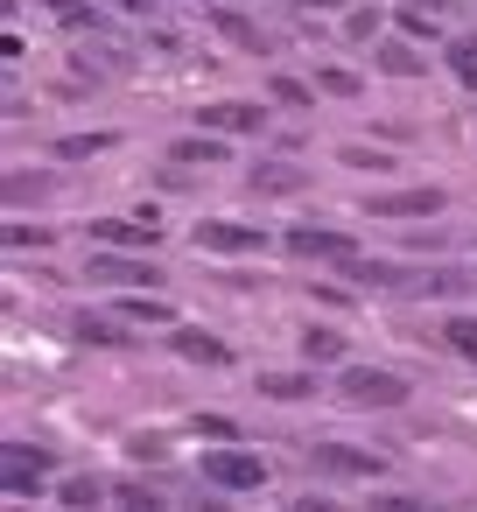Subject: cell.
Masks as SVG:
<instances>
[{"mask_svg":"<svg viewBox=\"0 0 477 512\" xmlns=\"http://www.w3.org/2000/svg\"><path fill=\"white\" fill-rule=\"evenodd\" d=\"M337 400L344 407H407L414 400V379L393 372V365H337Z\"/></svg>","mask_w":477,"mask_h":512,"instance_id":"6da1fadb","label":"cell"},{"mask_svg":"<svg viewBox=\"0 0 477 512\" xmlns=\"http://www.w3.org/2000/svg\"><path fill=\"white\" fill-rule=\"evenodd\" d=\"M449 204L442 183H400V190H365V218H386V225H435Z\"/></svg>","mask_w":477,"mask_h":512,"instance_id":"7a4b0ae2","label":"cell"},{"mask_svg":"<svg viewBox=\"0 0 477 512\" xmlns=\"http://www.w3.org/2000/svg\"><path fill=\"white\" fill-rule=\"evenodd\" d=\"M85 288H120V295H155L162 288V260H141V253H85Z\"/></svg>","mask_w":477,"mask_h":512,"instance_id":"3957f363","label":"cell"},{"mask_svg":"<svg viewBox=\"0 0 477 512\" xmlns=\"http://www.w3.org/2000/svg\"><path fill=\"white\" fill-rule=\"evenodd\" d=\"M50 477H57V449H43V442H8L0 449V491L15 505H29L36 491H57Z\"/></svg>","mask_w":477,"mask_h":512,"instance_id":"277c9868","label":"cell"},{"mask_svg":"<svg viewBox=\"0 0 477 512\" xmlns=\"http://www.w3.org/2000/svg\"><path fill=\"white\" fill-rule=\"evenodd\" d=\"M309 477H323V484H379L386 456L358 449V442H309Z\"/></svg>","mask_w":477,"mask_h":512,"instance_id":"5b68a950","label":"cell"},{"mask_svg":"<svg viewBox=\"0 0 477 512\" xmlns=\"http://www.w3.org/2000/svg\"><path fill=\"white\" fill-rule=\"evenodd\" d=\"M197 484H211V491H225V498L260 491V484H267V456H260V449H204V456H197Z\"/></svg>","mask_w":477,"mask_h":512,"instance_id":"8992f818","label":"cell"},{"mask_svg":"<svg viewBox=\"0 0 477 512\" xmlns=\"http://www.w3.org/2000/svg\"><path fill=\"white\" fill-rule=\"evenodd\" d=\"M281 253H288V260H316V267H344V260H358L365 246H358L344 225H288V232H281Z\"/></svg>","mask_w":477,"mask_h":512,"instance_id":"52a82bcc","label":"cell"},{"mask_svg":"<svg viewBox=\"0 0 477 512\" xmlns=\"http://www.w3.org/2000/svg\"><path fill=\"white\" fill-rule=\"evenodd\" d=\"M190 246H197V253H218V260H253V253H267L274 239H267V225H239V218H197Z\"/></svg>","mask_w":477,"mask_h":512,"instance_id":"ba28073f","label":"cell"},{"mask_svg":"<svg viewBox=\"0 0 477 512\" xmlns=\"http://www.w3.org/2000/svg\"><path fill=\"white\" fill-rule=\"evenodd\" d=\"M197 134L253 141V134H267V99H211V106H197Z\"/></svg>","mask_w":477,"mask_h":512,"instance_id":"9c48e42d","label":"cell"},{"mask_svg":"<svg viewBox=\"0 0 477 512\" xmlns=\"http://www.w3.org/2000/svg\"><path fill=\"white\" fill-rule=\"evenodd\" d=\"M246 190H253L260 204H274V197H309V190H316V169H302V162H288V155H260V162L246 169Z\"/></svg>","mask_w":477,"mask_h":512,"instance_id":"30bf717a","label":"cell"},{"mask_svg":"<svg viewBox=\"0 0 477 512\" xmlns=\"http://www.w3.org/2000/svg\"><path fill=\"white\" fill-rule=\"evenodd\" d=\"M393 295H414V302H470L477 295V267H407V281Z\"/></svg>","mask_w":477,"mask_h":512,"instance_id":"8fae6325","label":"cell"},{"mask_svg":"<svg viewBox=\"0 0 477 512\" xmlns=\"http://www.w3.org/2000/svg\"><path fill=\"white\" fill-rule=\"evenodd\" d=\"M169 358H183V365H197V372H232V365H239V351H232L218 330H197V323H176V330H169Z\"/></svg>","mask_w":477,"mask_h":512,"instance_id":"7c38bea8","label":"cell"},{"mask_svg":"<svg viewBox=\"0 0 477 512\" xmlns=\"http://www.w3.org/2000/svg\"><path fill=\"white\" fill-rule=\"evenodd\" d=\"M92 239L106 246V253H148V246H162V218L141 204L134 218H92Z\"/></svg>","mask_w":477,"mask_h":512,"instance_id":"4fadbf2b","label":"cell"},{"mask_svg":"<svg viewBox=\"0 0 477 512\" xmlns=\"http://www.w3.org/2000/svg\"><path fill=\"white\" fill-rule=\"evenodd\" d=\"M211 29H218V36H225L239 57H274V36H267V29H260L246 8H211Z\"/></svg>","mask_w":477,"mask_h":512,"instance_id":"5bb4252c","label":"cell"},{"mask_svg":"<svg viewBox=\"0 0 477 512\" xmlns=\"http://www.w3.org/2000/svg\"><path fill=\"white\" fill-rule=\"evenodd\" d=\"M295 344H302V365H351V344L337 323H302Z\"/></svg>","mask_w":477,"mask_h":512,"instance_id":"9a60e30c","label":"cell"},{"mask_svg":"<svg viewBox=\"0 0 477 512\" xmlns=\"http://www.w3.org/2000/svg\"><path fill=\"white\" fill-rule=\"evenodd\" d=\"M253 393L260 400H281V407L316 400V365H302V372H253Z\"/></svg>","mask_w":477,"mask_h":512,"instance_id":"2e32d148","label":"cell"},{"mask_svg":"<svg viewBox=\"0 0 477 512\" xmlns=\"http://www.w3.org/2000/svg\"><path fill=\"white\" fill-rule=\"evenodd\" d=\"M372 71H379V78H421V71H428V57H421V43L386 36V43L372 50Z\"/></svg>","mask_w":477,"mask_h":512,"instance_id":"e0dca14e","label":"cell"},{"mask_svg":"<svg viewBox=\"0 0 477 512\" xmlns=\"http://www.w3.org/2000/svg\"><path fill=\"white\" fill-rule=\"evenodd\" d=\"M169 162H176V169H225L232 148H225L218 134H183V141H169Z\"/></svg>","mask_w":477,"mask_h":512,"instance_id":"ac0fdd59","label":"cell"},{"mask_svg":"<svg viewBox=\"0 0 477 512\" xmlns=\"http://www.w3.org/2000/svg\"><path fill=\"white\" fill-rule=\"evenodd\" d=\"M386 29H393V15H386V8H372V0L344 8V43H358V50H379V43H386Z\"/></svg>","mask_w":477,"mask_h":512,"instance_id":"d6986e66","label":"cell"},{"mask_svg":"<svg viewBox=\"0 0 477 512\" xmlns=\"http://www.w3.org/2000/svg\"><path fill=\"white\" fill-rule=\"evenodd\" d=\"M43 8H50V15H57L71 36H92V43H99V36H113L106 8H92V0H43Z\"/></svg>","mask_w":477,"mask_h":512,"instance_id":"ffe728a7","label":"cell"},{"mask_svg":"<svg viewBox=\"0 0 477 512\" xmlns=\"http://www.w3.org/2000/svg\"><path fill=\"white\" fill-rule=\"evenodd\" d=\"M337 274H344V288H400V281H407V267H393V260H372V253L344 260Z\"/></svg>","mask_w":477,"mask_h":512,"instance_id":"44dd1931","label":"cell"},{"mask_svg":"<svg viewBox=\"0 0 477 512\" xmlns=\"http://www.w3.org/2000/svg\"><path fill=\"white\" fill-rule=\"evenodd\" d=\"M267 106H281V113H309V106H316V78L267 71Z\"/></svg>","mask_w":477,"mask_h":512,"instance_id":"7402d4cb","label":"cell"},{"mask_svg":"<svg viewBox=\"0 0 477 512\" xmlns=\"http://www.w3.org/2000/svg\"><path fill=\"white\" fill-rule=\"evenodd\" d=\"M113 316H127L134 330H148V323H155V330H176V309H169L162 295H120Z\"/></svg>","mask_w":477,"mask_h":512,"instance_id":"603a6c76","label":"cell"},{"mask_svg":"<svg viewBox=\"0 0 477 512\" xmlns=\"http://www.w3.org/2000/svg\"><path fill=\"white\" fill-rule=\"evenodd\" d=\"M442 71L463 92H477V36H442Z\"/></svg>","mask_w":477,"mask_h":512,"instance_id":"cb8c5ba5","label":"cell"},{"mask_svg":"<svg viewBox=\"0 0 477 512\" xmlns=\"http://www.w3.org/2000/svg\"><path fill=\"white\" fill-rule=\"evenodd\" d=\"M106 148H120V127H92V134H64V141H57V162H92V155H106Z\"/></svg>","mask_w":477,"mask_h":512,"instance_id":"d4e9b609","label":"cell"},{"mask_svg":"<svg viewBox=\"0 0 477 512\" xmlns=\"http://www.w3.org/2000/svg\"><path fill=\"white\" fill-rule=\"evenodd\" d=\"M57 498H64L71 512H99V505H106V484H99L92 470H71V477H57Z\"/></svg>","mask_w":477,"mask_h":512,"instance_id":"484cf974","label":"cell"},{"mask_svg":"<svg viewBox=\"0 0 477 512\" xmlns=\"http://www.w3.org/2000/svg\"><path fill=\"white\" fill-rule=\"evenodd\" d=\"M71 330H78L85 344H127V337H134V323H113V309H85Z\"/></svg>","mask_w":477,"mask_h":512,"instance_id":"4316f807","label":"cell"},{"mask_svg":"<svg viewBox=\"0 0 477 512\" xmlns=\"http://www.w3.org/2000/svg\"><path fill=\"white\" fill-rule=\"evenodd\" d=\"M316 99H344V106H351V99H365V78L344 71V64H323V71H316Z\"/></svg>","mask_w":477,"mask_h":512,"instance_id":"83f0119b","label":"cell"},{"mask_svg":"<svg viewBox=\"0 0 477 512\" xmlns=\"http://www.w3.org/2000/svg\"><path fill=\"white\" fill-rule=\"evenodd\" d=\"M43 197H50V169H15L8 176V211H29Z\"/></svg>","mask_w":477,"mask_h":512,"instance_id":"f1b7e54d","label":"cell"},{"mask_svg":"<svg viewBox=\"0 0 477 512\" xmlns=\"http://www.w3.org/2000/svg\"><path fill=\"white\" fill-rule=\"evenodd\" d=\"M190 435H197V442H211V449H239V421H232V414H218V407H211V414H190Z\"/></svg>","mask_w":477,"mask_h":512,"instance_id":"f546056e","label":"cell"},{"mask_svg":"<svg viewBox=\"0 0 477 512\" xmlns=\"http://www.w3.org/2000/svg\"><path fill=\"white\" fill-rule=\"evenodd\" d=\"M113 505L120 512H169V491H155V484L134 477V484H113Z\"/></svg>","mask_w":477,"mask_h":512,"instance_id":"4dcf8cb0","label":"cell"},{"mask_svg":"<svg viewBox=\"0 0 477 512\" xmlns=\"http://www.w3.org/2000/svg\"><path fill=\"white\" fill-rule=\"evenodd\" d=\"M393 36H407V43H435L442 29H435V15H421V8H407V0H400V8H393Z\"/></svg>","mask_w":477,"mask_h":512,"instance_id":"1f68e13d","label":"cell"},{"mask_svg":"<svg viewBox=\"0 0 477 512\" xmlns=\"http://www.w3.org/2000/svg\"><path fill=\"white\" fill-rule=\"evenodd\" d=\"M43 246H57V232H50V225H22V218L8 225V253H43Z\"/></svg>","mask_w":477,"mask_h":512,"instance_id":"d6a6232c","label":"cell"},{"mask_svg":"<svg viewBox=\"0 0 477 512\" xmlns=\"http://www.w3.org/2000/svg\"><path fill=\"white\" fill-rule=\"evenodd\" d=\"M442 337H449V351H456V358H470V365H477V316H449V323H442Z\"/></svg>","mask_w":477,"mask_h":512,"instance_id":"836d02e7","label":"cell"},{"mask_svg":"<svg viewBox=\"0 0 477 512\" xmlns=\"http://www.w3.org/2000/svg\"><path fill=\"white\" fill-rule=\"evenodd\" d=\"M365 512H428V498L421 491H372Z\"/></svg>","mask_w":477,"mask_h":512,"instance_id":"e575fe53","label":"cell"},{"mask_svg":"<svg viewBox=\"0 0 477 512\" xmlns=\"http://www.w3.org/2000/svg\"><path fill=\"white\" fill-rule=\"evenodd\" d=\"M337 162H344V169H372V176H386V169H393V155H386V148H337Z\"/></svg>","mask_w":477,"mask_h":512,"instance_id":"d590c367","label":"cell"},{"mask_svg":"<svg viewBox=\"0 0 477 512\" xmlns=\"http://www.w3.org/2000/svg\"><path fill=\"white\" fill-rule=\"evenodd\" d=\"M183 512H232V498L211 491V484H197V491H183Z\"/></svg>","mask_w":477,"mask_h":512,"instance_id":"8d00e7d4","label":"cell"},{"mask_svg":"<svg viewBox=\"0 0 477 512\" xmlns=\"http://www.w3.org/2000/svg\"><path fill=\"white\" fill-rule=\"evenodd\" d=\"M288 512H351L344 498H330V491H295L288 498Z\"/></svg>","mask_w":477,"mask_h":512,"instance_id":"74e56055","label":"cell"},{"mask_svg":"<svg viewBox=\"0 0 477 512\" xmlns=\"http://www.w3.org/2000/svg\"><path fill=\"white\" fill-rule=\"evenodd\" d=\"M309 8L323 15V8H344V0H295V15H309Z\"/></svg>","mask_w":477,"mask_h":512,"instance_id":"f35d334b","label":"cell"},{"mask_svg":"<svg viewBox=\"0 0 477 512\" xmlns=\"http://www.w3.org/2000/svg\"><path fill=\"white\" fill-rule=\"evenodd\" d=\"M211 8H246V0H211Z\"/></svg>","mask_w":477,"mask_h":512,"instance_id":"ab89813d","label":"cell"},{"mask_svg":"<svg viewBox=\"0 0 477 512\" xmlns=\"http://www.w3.org/2000/svg\"><path fill=\"white\" fill-rule=\"evenodd\" d=\"M15 512H29V505H15Z\"/></svg>","mask_w":477,"mask_h":512,"instance_id":"60d3db41","label":"cell"},{"mask_svg":"<svg viewBox=\"0 0 477 512\" xmlns=\"http://www.w3.org/2000/svg\"><path fill=\"white\" fill-rule=\"evenodd\" d=\"M470 246H477V239H470Z\"/></svg>","mask_w":477,"mask_h":512,"instance_id":"b9f144b4","label":"cell"}]
</instances>
